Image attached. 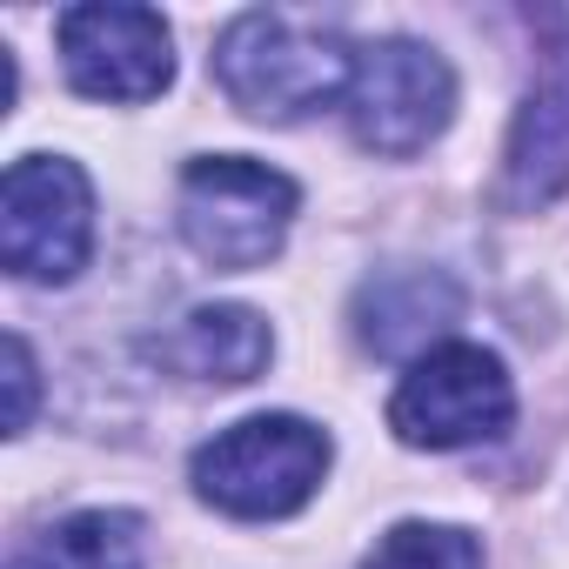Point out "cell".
Returning a JSON list of instances; mask_svg holds the SVG:
<instances>
[{
	"mask_svg": "<svg viewBox=\"0 0 569 569\" xmlns=\"http://www.w3.org/2000/svg\"><path fill=\"white\" fill-rule=\"evenodd\" d=\"M516 416L509 369L476 342H436L409 362V376L389 396V429L409 449H476L496 442Z\"/></svg>",
	"mask_w": 569,
	"mask_h": 569,
	"instance_id": "obj_4",
	"label": "cell"
},
{
	"mask_svg": "<svg viewBox=\"0 0 569 569\" xmlns=\"http://www.w3.org/2000/svg\"><path fill=\"white\" fill-rule=\"evenodd\" d=\"M54 41L88 101H154L174 81V41L154 8H68Z\"/></svg>",
	"mask_w": 569,
	"mask_h": 569,
	"instance_id": "obj_7",
	"label": "cell"
},
{
	"mask_svg": "<svg viewBox=\"0 0 569 569\" xmlns=\"http://www.w3.org/2000/svg\"><path fill=\"white\" fill-rule=\"evenodd\" d=\"M194 496L241 522L296 516L329 476V436L302 416H248L194 449Z\"/></svg>",
	"mask_w": 569,
	"mask_h": 569,
	"instance_id": "obj_2",
	"label": "cell"
},
{
	"mask_svg": "<svg viewBox=\"0 0 569 569\" xmlns=\"http://www.w3.org/2000/svg\"><path fill=\"white\" fill-rule=\"evenodd\" d=\"M154 356H161L174 376H188V382H221V389H234V382H254V376L268 369L274 336H268V322H261L254 309H241V302H208V309H194L174 336H161Z\"/></svg>",
	"mask_w": 569,
	"mask_h": 569,
	"instance_id": "obj_10",
	"label": "cell"
},
{
	"mask_svg": "<svg viewBox=\"0 0 569 569\" xmlns=\"http://www.w3.org/2000/svg\"><path fill=\"white\" fill-rule=\"evenodd\" d=\"M569 188V61H556L516 108L496 201L509 214H536Z\"/></svg>",
	"mask_w": 569,
	"mask_h": 569,
	"instance_id": "obj_8",
	"label": "cell"
},
{
	"mask_svg": "<svg viewBox=\"0 0 569 569\" xmlns=\"http://www.w3.org/2000/svg\"><path fill=\"white\" fill-rule=\"evenodd\" d=\"M349 74H356V48L336 28L281 8L234 14L214 41V81L254 121H302L336 94H349Z\"/></svg>",
	"mask_w": 569,
	"mask_h": 569,
	"instance_id": "obj_1",
	"label": "cell"
},
{
	"mask_svg": "<svg viewBox=\"0 0 569 569\" xmlns=\"http://www.w3.org/2000/svg\"><path fill=\"white\" fill-rule=\"evenodd\" d=\"M94 254V188L61 154H21L0 181V261L21 281H74Z\"/></svg>",
	"mask_w": 569,
	"mask_h": 569,
	"instance_id": "obj_5",
	"label": "cell"
},
{
	"mask_svg": "<svg viewBox=\"0 0 569 569\" xmlns=\"http://www.w3.org/2000/svg\"><path fill=\"white\" fill-rule=\"evenodd\" d=\"M456 316H462V289L442 268H389L362 281V296H356V336L376 356H409V349L429 356V342Z\"/></svg>",
	"mask_w": 569,
	"mask_h": 569,
	"instance_id": "obj_9",
	"label": "cell"
},
{
	"mask_svg": "<svg viewBox=\"0 0 569 569\" xmlns=\"http://www.w3.org/2000/svg\"><path fill=\"white\" fill-rule=\"evenodd\" d=\"M349 128L369 154H389V161H409L422 154L449 114H456V74L436 48L422 41H369L356 48V74H349Z\"/></svg>",
	"mask_w": 569,
	"mask_h": 569,
	"instance_id": "obj_6",
	"label": "cell"
},
{
	"mask_svg": "<svg viewBox=\"0 0 569 569\" xmlns=\"http://www.w3.org/2000/svg\"><path fill=\"white\" fill-rule=\"evenodd\" d=\"M296 181L268 168V161H248V154H201L188 161L181 174V241L208 261V268H261L281 254L289 241V221H296Z\"/></svg>",
	"mask_w": 569,
	"mask_h": 569,
	"instance_id": "obj_3",
	"label": "cell"
},
{
	"mask_svg": "<svg viewBox=\"0 0 569 569\" xmlns=\"http://www.w3.org/2000/svg\"><path fill=\"white\" fill-rule=\"evenodd\" d=\"M8 569H148V536L128 509H81L41 529Z\"/></svg>",
	"mask_w": 569,
	"mask_h": 569,
	"instance_id": "obj_11",
	"label": "cell"
},
{
	"mask_svg": "<svg viewBox=\"0 0 569 569\" xmlns=\"http://www.w3.org/2000/svg\"><path fill=\"white\" fill-rule=\"evenodd\" d=\"M28 422H34V349L8 336V436H21Z\"/></svg>",
	"mask_w": 569,
	"mask_h": 569,
	"instance_id": "obj_13",
	"label": "cell"
},
{
	"mask_svg": "<svg viewBox=\"0 0 569 569\" xmlns=\"http://www.w3.org/2000/svg\"><path fill=\"white\" fill-rule=\"evenodd\" d=\"M362 569H482V542L449 522H396Z\"/></svg>",
	"mask_w": 569,
	"mask_h": 569,
	"instance_id": "obj_12",
	"label": "cell"
}]
</instances>
